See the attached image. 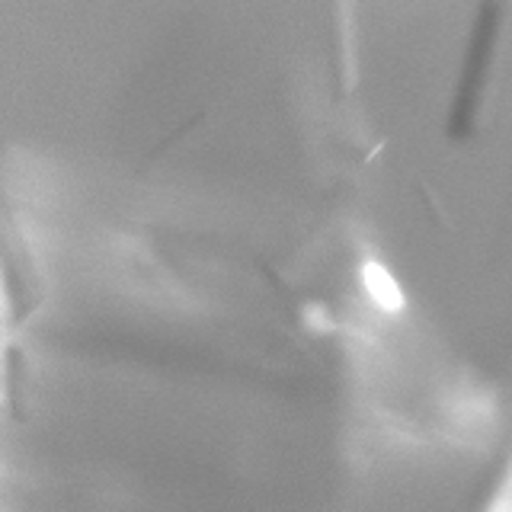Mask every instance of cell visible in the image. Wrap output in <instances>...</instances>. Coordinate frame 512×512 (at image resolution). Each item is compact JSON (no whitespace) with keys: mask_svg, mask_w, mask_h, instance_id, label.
Here are the masks:
<instances>
[{"mask_svg":"<svg viewBox=\"0 0 512 512\" xmlns=\"http://www.w3.org/2000/svg\"><path fill=\"white\" fill-rule=\"evenodd\" d=\"M484 512H512V464H509V471H506V477H503V484L496 487L493 500L487 503Z\"/></svg>","mask_w":512,"mask_h":512,"instance_id":"6da1fadb","label":"cell"}]
</instances>
